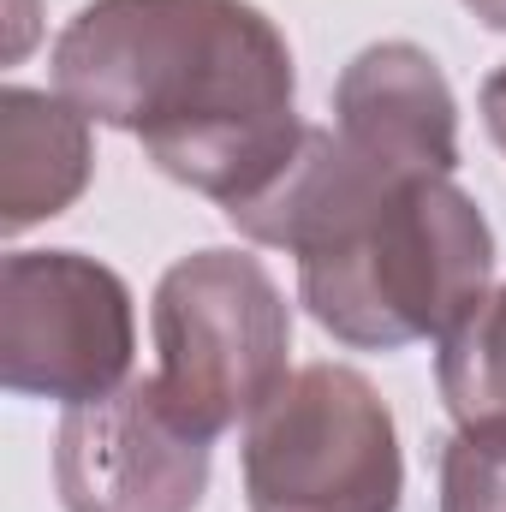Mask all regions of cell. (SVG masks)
<instances>
[{
    "label": "cell",
    "mask_w": 506,
    "mask_h": 512,
    "mask_svg": "<svg viewBox=\"0 0 506 512\" xmlns=\"http://www.w3.org/2000/svg\"><path fill=\"white\" fill-rule=\"evenodd\" d=\"M245 239L298 256V298L358 352L447 340L495 280V233L453 179H405L304 126L286 173L227 215Z\"/></svg>",
    "instance_id": "obj_2"
},
{
    "label": "cell",
    "mask_w": 506,
    "mask_h": 512,
    "mask_svg": "<svg viewBox=\"0 0 506 512\" xmlns=\"http://www.w3.org/2000/svg\"><path fill=\"white\" fill-rule=\"evenodd\" d=\"M483 126H489V137L501 143V155H506V66H495L489 84H483Z\"/></svg>",
    "instance_id": "obj_11"
},
{
    "label": "cell",
    "mask_w": 506,
    "mask_h": 512,
    "mask_svg": "<svg viewBox=\"0 0 506 512\" xmlns=\"http://www.w3.org/2000/svg\"><path fill=\"white\" fill-rule=\"evenodd\" d=\"M54 483L66 512H197L209 489V441L191 435L155 382L66 405L54 435Z\"/></svg>",
    "instance_id": "obj_6"
},
{
    "label": "cell",
    "mask_w": 506,
    "mask_h": 512,
    "mask_svg": "<svg viewBox=\"0 0 506 512\" xmlns=\"http://www.w3.org/2000/svg\"><path fill=\"white\" fill-rule=\"evenodd\" d=\"M393 411L352 364H304L245 423L251 512H399Z\"/></svg>",
    "instance_id": "obj_4"
},
{
    "label": "cell",
    "mask_w": 506,
    "mask_h": 512,
    "mask_svg": "<svg viewBox=\"0 0 506 512\" xmlns=\"http://www.w3.org/2000/svg\"><path fill=\"white\" fill-rule=\"evenodd\" d=\"M465 6H471L489 30H506V0H465Z\"/></svg>",
    "instance_id": "obj_12"
},
{
    "label": "cell",
    "mask_w": 506,
    "mask_h": 512,
    "mask_svg": "<svg viewBox=\"0 0 506 512\" xmlns=\"http://www.w3.org/2000/svg\"><path fill=\"white\" fill-rule=\"evenodd\" d=\"M435 382L453 411V423H495L506 417V286L489 292L447 340L435 358Z\"/></svg>",
    "instance_id": "obj_9"
},
{
    "label": "cell",
    "mask_w": 506,
    "mask_h": 512,
    "mask_svg": "<svg viewBox=\"0 0 506 512\" xmlns=\"http://www.w3.org/2000/svg\"><path fill=\"white\" fill-rule=\"evenodd\" d=\"M334 137L405 179H453L459 102L447 72L417 42L364 48L334 84Z\"/></svg>",
    "instance_id": "obj_7"
},
{
    "label": "cell",
    "mask_w": 506,
    "mask_h": 512,
    "mask_svg": "<svg viewBox=\"0 0 506 512\" xmlns=\"http://www.w3.org/2000/svg\"><path fill=\"white\" fill-rule=\"evenodd\" d=\"M96 173L90 114L66 96L6 84L0 90V227L24 233L66 215Z\"/></svg>",
    "instance_id": "obj_8"
},
{
    "label": "cell",
    "mask_w": 506,
    "mask_h": 512,
    "mask_svg": "<svg viewBox=\"0 0 506 512\" xmlns=\"http://www.w3.org/2000/svg\"><path fill=\"white\" fill-rule=\"evenodd\" d=\"M441 512H506V417L465 423L441 453Z\"/></svg>",
    "instance_id": "obj_10"
},
{
    "label": "cell",
    "mask_w": 506,
    "mask_h": 512,
    "mask_svg": "<svg viewBox=\"0 0 506 512\" xmlns=\"http://www.w3.org/2000/svg\"><path fill=\"white\" fill-rule=\"evenodd\" d=\"M155 387L167 411L215 441L251 423L286 382L292 310L274 274L245 251H191L155 286Z\"/></svg>",
    "instance_id": "obj_3"
},
{
    "label": "cell",
    "mask_w": 506,
    "mask_h": 512,
    "mask_svg": "<svg viewBox=\"0 0 506 512\" xmlns=\"http://www.w3.org/2000/svg\"><path fill=\"white\" fill-rule=\"evenodd\" d=\"M54 84L227 215L304 143L292 48L251 0H90L54 42Z\"/></svg>",
    "instance_id": "obj_1"
},
{
    "label": "cell",
    "mask_w": 506,
    "mask_h": 512,
    "mask_svg": "<svg viewBox=\"0 0 506 512\" xmlns=\"http://www.w3.org/2000/svg\"><path fill=\"white\" fill-rule=\"evenodd\" d=\"M137 322L126 280L78 251L0 262V382L24 399L90 405L126 387Z\"/></svg>",
    "instance_id": "obj_5"
}]
</instances>
